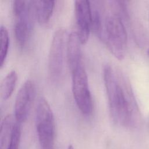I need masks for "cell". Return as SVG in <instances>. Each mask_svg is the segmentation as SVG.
<instances>
[{
  "label": "cell",
  "mask_w": 149,
  "mask_h": 149,
  "mask_svg": "<svg viewBox=\"0 0 149 149\" xmlns=\"http://www.w3.org/2000/svg\"><path fill=\"white\" fill-rule=\"evenodd\" d=\"M103 78L113 122L125 127L134 126L135 102L124 77L107 64L103 69Z\"/></svg>",
  "instance_id": "obj_1"
},
{
  "label": "cell",
  "mask_w": 149,
  "mask_h": 149,
  "mask_svg": "<svg viewBox=\"0 0 149 149\" xmlns=\"http://www.w3.org/2000/svg\"><path fill=\"white\" fill-rule=\"evenodd\" d=\"M110 3L113 10L107 12L103 17L102 30L100 38L115 58L122 60L127 47V33L114 1H110Z\"/></svg>",
  "instance_id": "obj_2"
},
{
  "label": "cell",
  "mask_w": 149,
  "mask_h": 149,
  "mask_svg": "<svg viewBox=\"0 0 149 149\" xmlns=\"http://www.w3.org/2000/svg\"><path fill=\"white\" fill-rule=\"evenodd\" d=\"M13 13L15 16V37L18 45L23 48L30 37L36 17L34 1H14Z\"/></svg>",
  "instance_id": "obj_3"
},
{
  "label": "cell",
  "mask_w": 149,
  "mask_h": 149,
  "mask_svg": "<svg viewBox=\"0 0 149 149\" xmlns=\"http://www.w3.org/2000/svg\"><path fill=\"white\" fill-rule=\"evenodd\" d=\"M36 126L41 148L54 149L55 135V118L50 105L44 97H40L37 104Z\"/></svg>",
  "instance_id": "obj_4"
},
{
  "label": "cell",
  "mask_w": 149,
  "mask_h": 149,
  "mask_svg": "<svg viewBox=\"0 0 149 149\" xmlns=\"http://www.w3.org/2000/svg\"><path fill=\"white\" fill-rule=\"evenodd\" d=\"M71 73L72 93L76 104L83 114L89 115L93 112V102L84 66H80Z\"/></svg>",
  "instance_id": "obj_5"
},
{
  "label": "cell",
  "mask_w": 149,
  "mask_h": 149,
  "mask_svg": "<svg viewBox=\"0 0 149 149\" xmlns=\"http://www.w3.org/2000/svg\"><path fill=\"white\" fill-rule=\"evenodd\" d=\"M66 37V31L62 27L58 29L52 37L48 54V70L51 78L55 81L60 79L63 72Z\"/></svg>",
  "instance_id": "obj_6"
},
{
  "label": "cell",
  "mask_w": 149,
  "mask_h": 149,
  "mask_svg": "<svg viewBox=\"0 0 149 149\" xmlns=\"http://www.w3.org/2000/svg\"><path fill=\"white\" fill-rule=\"evenodd\" d=\"M35 94V85L30 80H26L18 91L14 105V117L19 123L21 124L27 119Z\"/></svg>",
  "instance_id": "obj_7"
},
{
  "label": "cell",
  "mask_w": 149,
  "mask_h": 149,
  "mask_svg": "<svg viewBox=\"0 0 149 149\" xmlns=\"http://www.w3.org/2000/svg\"><path fill=\"white\" fill-rule=\"evenodd\" d=\"M74 14L77 30L81 44H86L91 30V7L90 1L78 0L74 2Z\"/></svg>",
  "instance_id": "obj_8"
},
{
  "label": "cell",
  "mask_w": 149,
  "mask_h": 149,
  "mask_svg": "<svg viewBox=\"0 0 149 149\" xmlns=\"http://www.w3.org/2000/svg\"><path fill=\"white\" fill-rule=\"evenodd\" d=\"M81 44L76 31L71 32L67 38L66 54L70 72L84 65L80 45Z\"/></svg>",
  "instance_id": "obj_9"
},
{
  "label": "cell",
  "mask_w": 149,
  "mask_h": 149,
  "mask_svg": "<svg viewBox=\"0 0 149 149\" xmlns=\"http://www.w3.org/2000/svg\"><path fill=\"white\" fill-rule=\"evenodd\" d=\"M54 7V1H34L36 18L40 24H44L49 21L53 13Z\"/></svg>",
  "instance_id": "obj_10"
},
{
  "label": "cell",
  "mask_w": 149,
  "mask_h": 149,
  "mask_svg": "<svg viewBox=\"0 0 149 149\" xmlns=\"http://www.w3.org/2000/svg\"><path fill=\"white\" fill-rule=\"evenodd\" d=\"M16 122V119L12 115H6L1 122L0 132V146L1 149L8 146L13 126Z\"/></svg>",
  "instance_id": "obj_11"
},
{
  "label": "cell",
  "mask_w": 149,
  "mask_h": 149,
  "mask_svg": "<svg viewBox=\"0 0 149 149\" xmlns=\"http://www.w3.org/2000/svg\"><path fill=\"white\" fill-rule=\"evenodd\" d=\"M17 80L15 70L9 72L3 79L1 84V95L3 100L8 99L12 94Z\"/></svg>",
  "instance_id": "obj_12"
},
{
  "label": "cell",
  "mask_w": 149,
  "mask_h": 149,
  "mask_svg": "<svg viewBox=\"0 0 149 149\" xmlns=\"http://www.w3.org/2000/svg\"><path fill=\"white\" fill-rule=\"evenodd\" d=\"M0 66L2 68L7 56L9 45V37L8 30L2 25L0 27Z\"/></svg>",
  "instance_id": "obj_13"
},
{
  "label": "cell",
  "mask_w": 149,
  "mask_h": 149,
  "mask_svg": "<svg viewBox=\"0 0 149 149\" xmlns=\"http://www.w3.org/2000/svg\"><path fill=\"white\" fill-rule=\"evenodd\" d=\"M21 137L20 123L16 120L6 149H19Z\"/></svg>",
  "instance_id": "obj_14"
},
{
  "label": "cell",
  "mask_w": 149,
  "mask_h": 149,
  "mask_svg": "<svg viewBox=\"0 0 149 149\" xmlns=\"http://www.w3.org/2000/svg\"><path fill=\"white\" fill-rule=\"evenodd\" d=\"M67 149H74V147H73V146L72 144H69V145L68 146Z\"/></svg>",
  "instance_id": "obj_15"
},
{
  "label": "cell",
  "mask_w": 149,
  "mask_h": 149,
  "mask_svg": "<svg viewBox=\"0 0 149 149\" xmlns=\"http://www.w3.org/2000/svg\"><path fill=\"white\" fill-rule=\"evenodd\" d=\"M147 55H148V57H149V48H148V50H147Z\"/></svg>",
  "instance_id": "obj_16"
}]
</instances>
